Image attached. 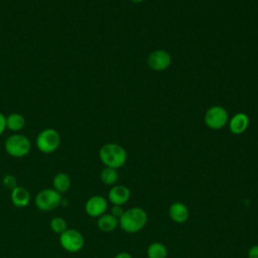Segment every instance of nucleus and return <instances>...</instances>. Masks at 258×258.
I'll return each mask as SVG.
<instances>
[{
  "instance_id": "obj_1",
  "label": "nucleus",
  "mask_w": 258,
  "mask_h": 258,
  "mask_svg": "<svg viewBox=\"0 0 258 258\" xmlns=\"http://www.w3.org/2000/svg\"><path fill=\"white\" fill-rule=\"evenodd\" d=\"M121 229L127 233L139 232L147 223L146 212L138 207L125 210L124 214L118 220Z\"/></svg>"
},
{
  "instance_id": "obj_2",
  "label": "nucleus",
  "mask_w": 258,
  "mask_h": 258,
  "mask_svg": "<svg viewBox=\"0 0 258 258\" xmlns=\"http://www.w3.org/2000/svg\"><path fill=\"white\" fill-rule=\"evenodd\" d=\"M101 161L108 167L119 168L126 162L127 154L123 147L115 143H108L101 147L99 151Z\"/></svg>"
},
{
  "instance_id": "obj_3",
  "label": "nucleus",
  "mask_w": 258,
  "mask_h": 258,
  "mask_svg": "<svg viewBox=\"0 0 258 258\" xmlns=\"http://www.w3.org/2000/svg\"><path fill=\"white\" fill-rule=\"evenodd\" d=\"M4 148L10 156L19 158L29 153L31 149V142L27 136L20 133H15L6 138Z\"/></svg>"
},
{
  "instance_id": "obj_4",
  "label": "nucleus",
  "mask_w": 258,
  "mask_h": 258,
  "mask_svg": "<svg viewBox=\"0 0 258 258\" xmlns=\"http://www.w3.org/2000/svg\"><path fill=\"white\" fill-rule=\"evenodd\" d=\"M35 144L40 152L52 153L59 147L60 135L53 128H45L37 134Z\"/></svg>"
},
{
  "instance_id": "obj_5",
  "label": "nucleus",
  "mask_w": 258,
  "mask_h": 258,
  "mask_svg": "<svg viewBox=\"0 0 258 258\" xmlns=\"http://www.w3.org/2000/svg\"><path fill=\"white\" fill-rule=\"evenodd\" d=\"M61 194L53 188H44L40 190L35 197V206L38 210L49 212L61 205Z\"/></svg>"
},
{
  "instance_id": "obj_6",
  "label": "nucleus",
  "mask_w": 258,
  "mask_h": 258,
  "mask_svg": "<svg viewBox=\"0 0 258 258\" xmlns=\"http://www.w3.org/2000/svg\"><path fill=\"white\" fill-rule=\"evenodd\" d=\"M59 244L66 251L76 253L84 247L85 239L78 230L67 229L59 234Z\"/></svg>"
},
{
  "instance_id": "obj_7",
  "label": "nucleus",
  "mask_w": 258,
  "mask_h": 258,
  "mask_svg": "<svg viewBox=\"0 0 258 258\" xmlns=\"http://www.w3.org/2000/svg\"><path fill=\"white\" fill-rule=\"evenodd\" d=\"M227 119H228V115L226 110L219 106L210 108L205 115L206 124L213 129L222 128L226 124Z\"/></svg>"
},
{
  "instance_id": "obj_8",
  "label": "nucleus",
  "mask_w": 258,
  "mask_h": 258,
  "mask_svg": "<svg viewBox=\"0 0 258 258\" xmlns=\"http://www.w3.org/2000/svg\"><path fill=\"white\" fill-rule=\"evenodd\" d=\"M108 208V202L102 196H93L85 204L86 213L93 218H99L104 215Z\"/></svg>"
},
{
  "instance_id": "obj_9",
  "label": "nucleus",
  "mask_w": 258,
  "mask_h": 258,
  "mask_svg": "<svg viewBox=\"0 0 258 258\" xmlns=\"http://www.w3.org/2000/svg\"><path fill=\"white\" fill-rule=\"evenodd\" d=\"M131 192L130 189L123 185V184H117L113 185L108 194V199L110 203H112L115 206H122L128 202L130 199Z\"/></svg>"
},
{
  "instance_id": "obj_10",
  "label": "nucleus",
  "mask_w": 258,
  "mask_h": 258,
  "mask_svg": "<svg viewBox=\"0 0 258 258\" xmlns=\"http://www.w3.org/2000/svg\"><path fill=\"white\" fill-rule=\"evenodd\" d=\"M170 63V56L164 50H155L148 56V64L154 71H162Z\"/></svg>"
},
{
  "instance_id": "obj_11",
  "label": "nucleus",
  "mask_w": 258,
  "mask_h": 258,
  "mask_svg": "<svg viewBox=\"0 0 258 258\" xmlns=\"http://www.w3.org/2000/svg\"><path fill=\"white\" fill-rule=\"evenodd\" d=\"M168 215L173 222L184 223L188 219L189 212L187 207L184 204L180 202H175L170 205L168 210Z\"/></svg>"
},
{
  "instance_id": "obj_12",
  "label": "nucleus",
  "mask_w": 258,
  "mask_h": 258,
  "mask_svg": "<svg viewBox=\"0 0 258 258\" xmlns=\"http://www.w3.org/2000/svg\"><path fill=\"white\" fill-rule=\"evenodd\" d=\"M11 202L16 207H26L30 202V194L25 187L17 185L11 190Z\"/></svg>"
},
{
  "instance_id": "obj_13",
  "label": "nucleus",
  "mask_w": 258,
  "mask_h": 258,
  "mask_svg": "<svg viewBox=\"0 0 258 258\" xmlns=\"http://www.w3.org/2000/svg\"><path fill=\"white\" fill-rule=\"evenodd\" d=\"M119 225V221L111 214H104L98 218L97 226L98 228L105 233L113 231Z\"/></svg>"
},
{
  "instance_id": "obj_14",
  "label": "nucleus",
  "mask_w": 258,
  "mask_h": 258,
  "mask_svg": "<svg viewBox=\"0 0 258 258\" xmlns=\"http://www.w3.org/2000/svg\"><path fill=\"white\" fill-rule=\"evenodd\" d=\"M25 126V118L20 113H11L6 116V128L10 131L18 132Z\"/></svg>"
},
{
  "instance_id": "obj_15",
  "label": "nucleus",
  "mask_w": 258,
  "mask_h": 258,
  "mask_svg": "<svg viewBox=\"0 0 258 258\" xmlns=\"http://www.w3.org/2000/svg\"><path fill=\"white\" fill-rule=\"evenodd\" d=\"M71 187V178L64 172H58L52 179V188L59 194L66 192Z\"/></svg>"
},
{
  "instance_id": "obj_16",
  "label": "nucleus",
  "mask_w": 258,
  "mask_h": 258,
  "mask_svg": "<svg viewBox=\"0 0 258 258\" xmlns=\"http://www.w3.org/2000/svg\"><path fill=\"white\" fill-rule=\"evenodd\" d=\"M248 123H249V120L245 114L243 113L236 114L230 121V130L235 134L242 133L247 128Z\"/></svg>"
},
{
  "instance_id": "obj_17",
  "label": "nucleus",
  "mask_w": 258,
  "mask_h": 258,
  "mask_svg": "<svg viewBox=\"0 0 258 258\" xmlns=\"http://www.w3.org/2000/svg\"><path fill=\"white\" fill-rule=\"evenodd\" d=\"M147 257L148 258H166L167 249L160 242H153L147 248Z\"/></svg>"
},
{
  "instance_id": "obj_18",
  "label": "nucleus",
  "mask_w": 258,
  "mask_h": 258,
  "mask_svg": "<svg viewBox=\"0 0 258 258\" xmlns=\"http://www.w3.org/2000/svg\"><path fill=\"white\" fill-rule=\"evenodd\" d=\"M100 179L106 185H113L118 179V172L115 168L106 166L100 173Z\"/></svg>"
},
{
  "instance_id": "obj_19",
  "label": "nucleus",
  "mask_w": 258,
  "mask_h": 258,
  "mask_svg": "<svg viewBox=\"0 0 258 258\" xmlns=\"http://www.w3.org/2000/svg\"><path fill=\"white\" fill-rule=\"evenodd\" d=\"M49 226H50V229L56 234H61L63 231H66L68 229L67 222L61 217L52 218L49 223Z\"/></svg>"
},
{
  "instance_id": "obj_20",
  "label": "nucleus",
  "mask_w": 258,
  "mask_h": 258,
  "mask_svg": "<svg viewBox=\"0 0 258 258\" xmlns=\"http://www.w3.org/2000/svg\"><path fill=\"white\" fill-rule=\"evenodd\" d=\"M3 185L8 189H14L17 186V180L16 177L12 174H6L2 179Z\"/></svg>"
},
{
  "instance_id": "obj_21",
  "label": "nucleus",
  "mask_w": 258,
  "mask_h": 258,
  "mask_svg": "<svg viewBox=\"0 0 258 258\" xmlns=\"http://www.w3.org/2000/svg\"><path fill=\"white\" fill-rule=\"evenodd\" d=\"M124 212H125V210L122 208V206L113 205V207L111 209V215H113L118 220L121 218V216L124 214Z\"/></svg>"
},
{
  "instance_id": "obj_22",
  "label": "nucleus",
  "mask_w": 258,
  "mask_h": 258,
  "mask_svg": "<svg viewBox=\"0 0 258 258\" xmlns=\"http://www.w3.org/2000/svg\"><path fill=\"white\" fill-rule=\"evenodd\" d=\"M248 258H258V245H254L248 250Z\"/></svg>"
},
{
  "instance_id": "obj_23",
  "label": "nucleus",
  "mask_w": 258,
  "mask_h": 258,
  "mask_svg": "<svg viewBox=\"0 0 258 258\" xmlns=\"http://www.w3.org/2000/svg\"><path fill=\"white\" fill-rule=\"evenodd\" d=\"M5 129H6V116L0 113V135L3 134Z\"/></svg>"
},
{
  "instance_id": "obj_24",
  "label": "nucleus",
  "mask_w": 258,
  "mask_h": 258,
  "mask_svg": "<svg viewBox=\"0 0 258 258\" xmlns=\"http://www.w3.org/2000/svg\"><path fill=\"white\" fill-rule=\"evenodd\" d=\"M114 258H132V256L127 252H121V253H118Z\"/></svg>"
},
{
  "instance_id": "obj_25",
  "label": "nucleus",
  "mask_w": 258,
  "mask_h": 258,
  "mask_svg": "<svg viewBox=\"0 0 258 258\" xmlns=\"http://www.w3.org/2000/svg\"><path fill=\"white\" fill-rule=\"evenodd\" d=\"M132 2H135V3H139V2H141L142 0H131Z\"/></svg>"
}]
</instances>
